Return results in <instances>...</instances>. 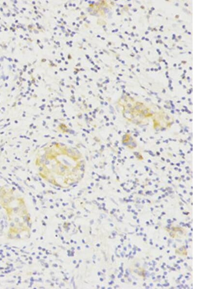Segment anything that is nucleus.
<instances>
[{
    "label": "nucleus",
    "instance_id": "1",
    "mask_svg": "<svg viewBox=\"0 0 219 289\" xmlns=\"http://www.w3.org/2000/svg\"><path fill=\"white\" fill-rule=\"evenodd\" d=\"M34 163L38 177L57 188L67 189L79 183L86 172V160L77 147L60 141L44 145Z\"/></svg>",
    "mask_w": 219,
    "mask_h": 289
},
{
    "label": "nucleus",
    "instance_id": "2",
    "mask_svg": "<svg viewBox=\"0 0 219 289\" xmlns=\"http://www.w3.org/2000/svg\"><path fill=\"white\" fill-rule=\"evenodd\" d=\"M0 209L6 219V237L21 240L30 236L32 220L24 198L10 187L0 185Z\"/></svg>",
    "mask_w": 219,
    "mask_h": 289
}]
</instances>
